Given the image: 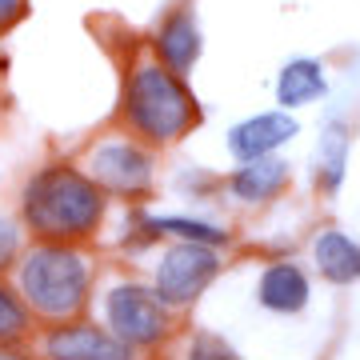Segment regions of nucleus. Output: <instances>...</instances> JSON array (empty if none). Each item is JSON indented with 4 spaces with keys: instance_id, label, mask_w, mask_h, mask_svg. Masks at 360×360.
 <instances>
[{
    "instance_id": "nucleus-1",
    "label": "nucleus",
    "mask_w": 360,
    "mask_h": 360,
    "mask_svg": "<svg viewBox=\"0 0 360 360\" xmlns=\"http://www.w3.org/2000/svg\"><path fill=\"white\" fill-rule=\"evenodd\" d=\"M108 217V196L89 180V172L65 160L40 165L20 188V224L28 236L52 245H80L101 232Z\"/></svg>"
},
{
    "instance_id": "nucleus-2",
    "label": "nucleus",
    "mask_w": 360,
    "mask_h": 360,
    "mask_svg": "<svg viewBox=\"0 0 360 360\" xmlns=\"http://www.w3.org/2000/svg\"><path fill=\"white\" fill-rule=\"evenodd\" d=\"M13 272H16L13 284L20 300L44 328L80 321L92 300V284H96V264H92L84 248L52 245V240L28 245Z\"/></svg>"
},
{
    "instance_id": "nucleus-3",
    "label": "nucleus",
    "mask_w": 360,
    "mask_h": 360,
    "mask_svg": "<svg viewBox=\"0 0 360 360\" xmlns=\"http://www.w3.org/2000/svg\"><path fill=\"white\" fill-rule=\"evenodd\" d=\"M120 120L129 136H136L148 148H165L176 144L184 132H193L200 124V104L188 92L184 77L168 72L160 60H132L124 89H120Z\"/></svg>"
},
{
    "instance_id": "nucleus-4",
    "label": "nucleus",
    "mask_w": 360,
    "mask_h": 360,
    "mask_svg": "<svg viewBox=\"0 0 360 360\" xmlns=\"http://www.w3.org/2000/svg\"><path fill=\"white\" fill-rule=\"evenodd\" d=\"M101 324L132 352H156L172 336V309L156 296L153 284L112 281L101 292Z\"/></svg>"
},
{
    "instance_id": "nucleus-5",
    "label": "nucleus",
    "mask_w": 360,
    "mask_h": 360,
    "mask_svg": "<svg viewBox=\"0 0 360 360\" xmlns=\"http://www.w3.org/2000/svg\"><path fill=\"white\" fill-rule=\"evenodd\" d=\"M84 172H89V180L104 196L141 200V196H148V188H153V180H156V156L136 136H116V132H108L96 144H89Z\"/></svg>"
},
{
    "instance_id": "nucleus-6",
    "label": "nucleus",
    "mask_w": 360,
    "mask_h": 360,
    "mask_svg": "<svg viewBox=\"0 0 360 360\" xmlns=\"http://www.w3.org/2000/svg\"><path fill=\"white\" fill-rule=\"evenodd\" d=\"M224 269V257L220 248L208 245H184V240H172V245L156 257L153 269V288L156 296L165 300L172 312L193 309L196 300L212 288V281Z\"/></svg>"
},
{
    "instance_id": "nucleus-7",
    "label": "nucleus",
    "mask_w": 360,
    "mask_h": 360,
    "mask_svg": "<svg viewBox=\"0 0 360 360\" xmlns=\"http://www.w3.org/2000/svg\"><path fill=\"white\" fill-rule=\"evenodd\" d=\"M40 360H141L124 340H116L104 324L92 321H68V324H49L37 340Z\"/></svg>"
},
{
    "instance_id": "nucleus-8",
    "label": "nucleus",
    "mask_w": 360,
    "mask_h": 360,
    "mask_svg": "<svg viewBox=\"0 0 360 360\" xmlns=\"http://www.w3.org/2000/svg\"><path fill=\"white\" fill-rule=\"evenodd\" d=\"M296 132H300V124H296L292 112L269 108V112L236 120L224 141H229V153L236 156V165H248V160H264L276 148H284L288 141H296Z\"/></svg>"
},
{
    "instance_id": "nucleus-9",
    "label": "nucleus",
    "mask_w": 360,
    "mask_h": 360,
    "mask_svg": "<svg viewBox=\"0 0 360 360\" xmlns=\"http://www.w3.org/2000/svg\"><path fill=\"white\" fill-rule=\"evenodd\" d=\"M205 52V32H200V20H196L188 8H176V13L165 16V25L156 28L153 37V56L168 72L176 77H188Z\"/></svg>"
},
{
    "instance_id": "nucleus-10",
    "label": "nucleus",
    "mask_w": 360,
    "mask_h": 360,
    "mask_svg": "<svg viewBox=\"0 0 360 360\" xmlns=\"http://www.w3.org/2000/svg\"><path fill=\"white\" fill-rule=\"evenodd\" d=\"M257 300H260V309H269L272 316L304 312L312 300L309 272L300 269L296 260H272V264H264V272L257 281Z\"/></svg>"
},
{
    "instance_id": "nucleus-11",
    "label": "nucleus",
    "mask_w": 360,
    "mask_h": 360,
    "mask_svg": "<svg viewBox=\"0 0 360 360\" xmlns=\"http://www.w3.org/2000/svg\"><path fill=\"white\" fill-rule=\"evenodd\" d=\"M141 240H184V245H208V248H224L229 245V229L217 224L208 217H188V212H176V217H165V212H136L132 217Z\"/></svg>"
},
{
    "instance_id": "nucleus-12",
    "label": "nucleus",
    "mask_w": 360,
    "mask_h": 360,
    "mask_svg": "<svg viewBox=\"0 0 360 360\" xmlns=\"http://www.w3.org/2000/svg\"><path fill=\"white\" fill-rule=\"evenodd\" d=\"M312 269L328 284H356L360 281V240L340 229H324L312 236Z\"/></svg>"
},
{
    "instance_id": "nucleus-13",
    "label": "nucleus",
    "mask_w": 360,
    "mask_h": 360,
    "mask_svg": "<svg viewBox=\"0 0 360 360\" xmlns=\"http://www.w3.org/2000/svg\"><path fill=\"white\" fill-rule=\"evenodd\" d=\"M328 96V77L316 56H292L288 65L276 72V104L284 112L292 108H309V104Z\"/></svg>"
},
{
    "instance_id": "nucleus-14",
    "label": "nucleus",
    "mask_w": 360,
    "mask_h": 360,
    "mask_svg": "<svg viewBox=\"0 0 360 360\" xmlns=\"http://www.w3.org/2000/svg\"><path fill=\"white\" fill-rule=\"evenodd\" d=\"M284 184H288V165L281 156H264V160H248V165L232 168L229 193L240 205H264L284 193Z\"/></svg>"
},
{
    "instance_id": "nucleus-15",
    "label": "nucleus",
    "mask_w": 360,
    "mask_h": 360,
    "mask_svg": "<svg viewBox=\"0 0 360 360\" xmlns=\"http://www.w3.org/2000/svg\"><path fill=\"white\" fill-rule=\"evenodd\" d=\"M348 172V129L340 120H328L316 144V188L324 196H336Z\"/></svg>"
},
{
    "instance_id": "nucleus-16",
    "label": "nucleus",
    "mask_w": 360,
    "mask_h": 360,
    "mask_svg": "<svg viewBox=\"0 0 360 360\" xmlns=\"http://www.w3.org/2000/svg\"><path fill=\"white\" fill-rule=\"evenodd\" d=\"M32 324H37V316L20 300L16 284L0 276V348H20L32 336Z\"/></svg>"
},
{
    "instance_id": "nucleus-17",
    "label": "nucleus",
    "mask_w": 360,
    "mask_h": 360,
    "mask_svg": "<svg viewBox=\"0 0 360 360\" xmlns=\"http://www.w3.org/2000/svg\"><path fill=\"white\" fill-rule=\"evenodd\" d=\"M25 224H20V217H0V276L8 269H16V260H20V252H25Z\"/></svg>"
},
{
    "instance_id": "nucleus-18",
    "label": "nucleus",
    "mask_w": 360,
    "mask_h": 360,
    "mask_svg": "<svg viewBox=\"0 0 360 360\" xmlns=\"http://www.w3.org/2000/svg\"><path fill=\"white\" fill-rule=\"evenodd\" d=\"M184 360H245L236 348L217 333H196L184 348Z\"/></svg>"
},
{
    "instance_id": "nucleus-19",
    "label": "nucleus",
    "mask_w": 360,
    "mask_h": 360,
    "mask_svg": "<svg viewBox=\"0 0 360 360\" xmlns=\"http://www.w3.org/2000/svg\"><path fill=\"white\" fill-rule=\"evenodd\" d=\"M28 0H0V32H8V28L25 16Z\"/></svg>"
},
{
    "instance_id": "nucleus-20",
    "label": "nucleus",
    "mask_w": 360,
    "mask_h": 360,
    "mask_svg": "<svg viewBox=\"0 0 360 360\" xmlns=\"http://www.w3.org/2000/svg\"><path fill=\"white\" fill-rule=\"evenodd\" d=\"M0 360H32V356H25V352H16V348H0Z\"/></svg>"
}]
</instances>
